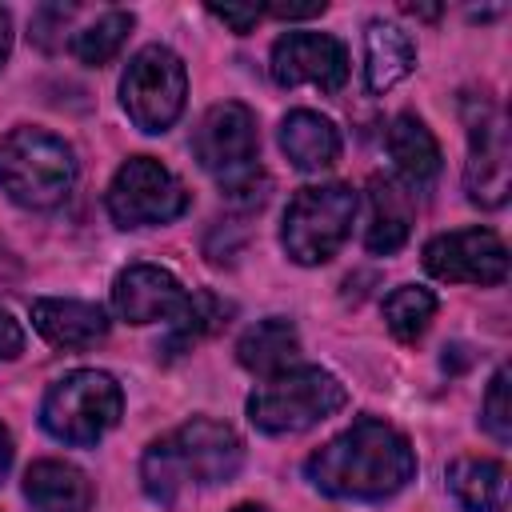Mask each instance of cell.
I'll return each mask as SVG.
<instances>
[{
	"mask_svg": "<svg viewBox=\"0 0 512 512\" xmlns=\"http://www.w3.org/2000/svg\"><path fill=\"white\" fill-rule=\"evenodd\" d=\"M304 476L332 500H384L416 476V452L400 428L360 416L308 456Z\"/></svg>",
	"mask_w": 512,
	"mask_h": 512,
	"instance_id": "obj_1",
	"label": "cell"
},
{
	"mask_svg": "<svg viewBox=\"0 0 512 512\" xmlns=\"http://www.w3.org/2000/svg\"><path fill=\"white\" fill-rule=\"evenodd\" d=\"M240 460H244L240 436L220 420L196 416L144 448L140 480L156 504H172L184 488L228 484L240 472Z\"/></svg>",
	"mask_w": 512,
	"mask_h": 512,
	"instance_id": "obj_2",
	"label": "cell"
},
{
	"mask_svg": "<svg viewBox=\"0 0 512 512\" xmlns=\"http://www.w3.org/2000/svg\"><path fill=\"white\" fill-rule=\"evenodd\" d=\"M196 160L200 168L232 196L244 204H260L264 200V172H260V136H256V116L252 108L224 100L212 104L196 128Z\"/></svg>",
	"mask_w": 512,
	"mask_h": 512,
	"instance_id": "obj_3",
	"label": "cell"
},
{
	"mask_svg": "<svg viewBox=\"0 0 512 512\" xmlns=\"http://www.w3.org/2000/svg\"><path fill=\"white\" fill-rule=\"evenodd\" d=\"M0 184L20 208H56L76 184V156L60 136L24 124L0 144Z\"/></svg>",
	"mask_w": 512,
	"mask_h": 512,
	"instance_id": "obj_4",
	"label": "cell"
},
{
	"mask_svg": "<svg viewBox=\"0 0 512 512\" xmlns=\"http://www.w3.org/2000/svg\"><path fill=\"white\" fill-rule=\"evenodd\" d=\"M344 400H348V392L332 372L296 364V368L264 380L248 396V420L268 436H292V432H308L320 420L336 416L344 408Z\"/></svg>",
	"mask_w": 512,
	"mask_h": 512,
	"instance_id": "obj_5",
	"label": "cell"
},
{
	"mask_svg": "<svg viewBox=\"0 0 512 512\" xmlns=\"http://www.w3.org/2000/svg\"><path fill=\"white\" fill-rule=\"evenodd\" d=\"M124 412V392L108 372L76 368L64 380H56L40 404V424L52 440L88 448L108 428H116Z\"/></svg>",
	"mask_w": 512,
	"mask_h": 512,
	"instance_id": "obj_6",
	"label": "cell"
},
{
	"mask_svg": "<svg viewBox=\"0 0 512 512\" xmlns=\"http://www.w3.org/2000/svg\"><path fill=\"white\" fill-rule=\"evenodd\" d=\"M352 220H356V192L348 184H312L288 200L280 244L296 264L316 268L340 252V244L352 232Z\"/></svg>",
	"mask_w": 512,
	"mask_h": 512,
	"instance_id": "obj_7",
	"label": "cell"
},
{
	"mask_svg": "<svg viewBox=\"0 0 512 512\" xmlns=\"http://www.w3.org/2000/svg\"><path fill=\"white\" fill-rule=\"evenodd\" d=\"M184 96H188L184 60L164 44L140 48L120 76V104H124L128 120L144 132L172 128L176 116L184 112Z\"/></svg>",
	"mask_w": 512,
	"mask_h": 512,
	"instance_id": "obj_8",
	"label": "cell"
},
{
	"mask_svg": "<svg viewBox=\"0 0 512 512\" xmlns=\"http://www.w3.org/2000/svg\"><path fill=\"white\" fill-rule=\"evenodd\" d=\"M104 200H108V216L120 228H148V224L176 220L188 208V188L160 160L132 156L116 168Z\"/></svg>",
	"mask_w": 512,
	"mask_h": 512,
	"instance_id": "obj_9",
	"label": "cell"
},
{
	"mask_svg": "<svg viewBox=\"0 0 512 512\" xmlns=\"http://www.w3.org/2000/svg\"><path fill=\"white\" fill-rule=\"evenodd\" d=\"M424 268L436 280L492 288L508 276V248L492 228H460L424 244Z\"/></svg>",
	"mask_w": 512,
	"mask_h": 512,
	"instance_id": "obj_10",
	"label": "cell"
},
{
	"mask_svg": "<svg viewBox=\"0 0 512 512\" xmlns=\"http://www.w3.org/2000/svg\"><path fill=\"white\" fill-rule=\"evenodd\" d=\"M272 80L280 88L316 84L320 92H336L348 80V52L328 32H284L272 44Z\"/></svg>",
	"mask_w": 512,
	"mask_h": 512,
	"instance_id": "obj_11",
	"label": "cell"
},
{
	"mask_svg": "<svg viewBox=\"0 0 512 512\" xmlns=\"http://www.w3.org/2000/svg\"><path fill=\"white\" fill-rule=\"evenodd\" d=\"M464 188L480 208H500L508 200V128L500 108L488 100H480V112L468 120Z\"/></svg>",
	"mask_w": 512,
	"mask_h": 512,
	"instance_id": "obj_12",
	"label": "cell"
},
{
	"mask_svg": "<svg viewBox=\"0 0 512 512\" xmlns=\"http://www.w3.org/2000/svg\"><path fill=\"white\" fill-rule=\"evenodd\" d=\"M184 300H188V292L180 288V280L156 264H132L112 284V308L128 324L172 320Z\"/></svg>",
	"mask_w": 512,
	"mask_h": 512,
	"instance_id": "obj_13",
	"label": "cell"
},
{
	"mask_svg": "<svg viewBox=\"0 0 512 512\" xmlns=\"http://www.w3.org/2000/svg\"><path fill=\"white\" fill-rule=\"evenodd\" d=\"M32 328L56 348H88L108 336V316L88 300H32Z\"/></svg>",
	"mask_w": 512,
	"mask_h": 512,
	"instance_id": "obj_14",
	"label": "cell"
},
{
	"mask_svg": "<svg viewBox=\"0 0 512 512\" xmlns=\"http://www.w3.org/2000/svg\"><path fill=\"white\" fill-rule=\"evenodd\" d=\"M24 500L32 504V512H88L92 484L76 464L36 460L24 472Z\"/></svg>",
	"mask_w": 512,
	"mask_h": 512,
	"instance_id": "obj_15",
	"label": "cell"
},
{
	"mask_svg": "<svg viewBox=\"0 0 512 512\" xmlns=\"http://www.w3.org/2000/svg\"><path fill=\"white\" fill-rule=\"evenodd\" d=\"M280 148L300 172H320L332 168L340 156V132L328 116L312 108H296L280 120Z\"/></svg>",
	"mask_w": 512,
	"mask_h": 512,
	"instance_id": "obj_16",
	"label": "cell"
},
{
	"mask_svg": "<svg viewBox=\"0 0 512 512\" xmlns=\"http://www.w3.org/2000/svg\"><path fill=\"white\" fill-rule=\"evenodd\" d=\"M236 360H240V368L272 380V376H280V372L300 364V332L288 320H280V316L256 320L236 340Z\"/></svg>",
	"mask_w": 512,
	"mask_h": 512,
	"instance_id": "obj_17",
	"label": "cell"
},
{
	"mask_svg": "<svg viewBox=\"0 0 512 512\" xmlns=\"http://www.w3.org/2000/svg\"><path fill=\"white\" fill-rule=\"evenodd\" d=\"M388 156L396 164V176L408 184V188H424L436 180L440 172V144L432 136V128L412 116V112H400L388 128Z\"/></svg>",
	"mask_w": 512,
	"mask_h": 512,
	"instance_id": "obj_18",
	"label": "cell"
},
{
	"mask_svg": "<svg viewBox=\"0 0 512 512\" xmlns=\"http://www.w3.org/2000/svg\"><path fill=\"white\" fill-rule=\"evenodd\" d=\"M412 232V196L400 180H372L368 192V228H364V248L376 256H392L404 248Z\"/></svg>",
	"mask_w": 512,
	"mask_h": 512,
	"instance_id": "obj_19",
	"label": "cell"
},
{
	"mask_svg": "<svg viewBox=\"0 0 512 512\" xmlns=\"http://www.w3.org/2000/svg\"><path fill=\"white\" fill-rule=\"evenodd\" d=\"M412 68H416V44L408 40V32L396 24L372 20L364 32V84H368V92L396 88Z\"/></svg>",
	"mask_w": 512,
	"mask_h": 512,
	"instance_id": "obj_20",
	"label": "cell"
},
{
	"mask_svg": "<svg viewBox=\"0 0 512 512\" xmlns=\"http://www.w3.org/2000/svg\"><path fill=\"white\" fill-rule=\"evenodd\" d=\"M448 492L464 512H500L508 504V468L492 456H460L448 468Z\"/></svg>",
	"mask_w": 512,
	"mask_h": 512,
	"instance_id": "obj_21",
	"label": "cell"
},
{
	"mask_svg": "<svg viewBox=\"0 0 512 512\" xmlns=\"http://www.w3.org/2000/svg\"><path fill=\"white\" fill-rule=\"evenodd\" d=\"M232 304L220 300L216 292H188V300L180 304V312L172 316V332H168V352H192V344H200L204 336H212L216 328H224Z\"/></svg>",
	"mask_w": 512,
	"mask_h": 512,
	"instance_id": "obj_22",
	"label": "cell"
},
{
	"mask_svg": "<svg viewBox=\"0 0 512 512\" xmlns=\"http://www.w3.org/2000/svg\"><path fill=\"white\" fill-rule=\"evenodd\" d=\"M132 24H136L132 12H104V16H96L88 28H80V32L72 36V56H76L80 64H88V68L108 64V60L124 48Z\"/></svg>",
	"mask_w": 512,
	"mask_h": 512,
	"instance_id": "obj_23",
	"label": "cell"
},
{
	"mask_svg": "<svg viewBox=\"0 0 512 512\" xmlns=\"http://www.w3.org/2000/svg\"><path fill=\"white\" fill-rule=\"evenodd\" d=\"M436 316V296L428 292V288H420V284H404V288H396L388 300H384V324H388V332L396 336V340H416L424 328H428V320Z\"/></svg>",
	"mask_w": 512,
	"mask_h": 512,
	"instance_id": "obj_24",
	"label": "cell"
},
{
	"mask_svg": "<svg viewBox=\"0 0 512 512\" xmlns=\"http://www.w3.org/2000/svg\"><path fill=\"white\" fill-rule=\"evenodd\" d=\"M484 428L500 440V444H508L512 440V404H508V368H500L496 376H492V384H488V396H484Z\"/></svg>",
	"mask_w": 512,
	"mask_h": 512,
	"instance_id": "obj_25",
	"label": "cell"
},
{
	"mask_svg": "<svg viewBox=\"0 0 512 512\" xmlns=\"http://www.w3.org/2000/svg\"><path fill=\"white\" fill-rule=\"evenodd\" d=\"M208 16H216L220 24H228L232 32L244 36V32H252V24L264 16V8H256V4H244V8H240V4H208Z\"/></svg>",
	"mask_w": 512,
	"mask_h": 512,
	"instance_id": "obj_26",
	"label": "cell"
},
{
	"mask_svg": "<svg viewBox=\"0 0 512 512\" xmlns=\"http://www.w3.org/2000/svg\"><path fill=\"white\" fill-rule=\"evenodd\" d=\"M24 352V328L12 320L8 308H0V360H12Z\"/></svg>",
	"mask_w": 512,
	"mask_h": 512,
	"instance_id": "obj_27",
	"label": "cell"
},
{
	"mask_svg": "<svg viewBox=\"0 0 512 512\" xmlns=\"http://www.w3.org/2000/svg\"><path fill=\"white\" fill-rule=\"evenodd\" d=\"M324 8H328L324 0H312V4H268L264 12L276 20H308V16H320Z\"/></svg>",
	"mask_w": 512,
	"mask_h": 512,
	"instance_id": "obj_28",
	"label": "cell"
},
{
	"mask_svg": "<svg viewBox=\"0 0 512 512\" xmlns=\"http://www.w3.org/2000/svg\"><path fill=\"white\" fill-rule=\"evenodd\" d=\"M8 52H12V16H8V8H0V68L8 60Z\"/></svg>",
	"mask_w": 512,
	"mask_h": 512,
	"instance_id": "obj_29",
	"label": "cell"
},
{
	"mask_svg": "<svg viewBox=\"0 0 512 512\" xmlns=\"http://www.w3.org/2000/svg\"><path fill=\"white\" fill-rule=\"evenodd\" d=\"M12 456H16V448H12V432L0 424V480H4L8 468H12Z\"/></svg>",
	"mask_w": 512,
	"mask_h": 512,
	"instance_id": "obj_30",
	"label": "cell"
},
{
	"mask_svg": "<svg viewBox=\"0 0 512 512\" xmlns=\"http://www.w3.org/2000/svg\"><path fill=\"white\" fill-rule=\"evenodd\" d=\"M408 12H412V16H428V20H432L440 8H428V4H408Z\"/></svg>",
	"mask_w": 512,
	"mask_h": 512,
	"instance_id": "obj_31",
	"label": "cell"
},
{
	"mask_svg": "<svg viewBox=\"0 0 512 512\" xmlns=\"http://www.w3.org/2000/svg\"><path fill=\"white\" fill-rule=\"evenodd\" d=\"M232 512H268L264 504H240V508H232Z\"/></svg>",
	"mask_w": 512,
	"mask_h": 512,
	"instance_id": "obj_32",
	"label": "cell"
}]
</instances>
